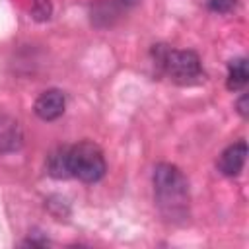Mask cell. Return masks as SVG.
<instances>
[{
	"label": "cell",
	"instance_id": "obj_1",
	"mask_svg": "<svg viewBox=\"0 0 249 249\" xmlns=\"http://www.w3.org/2000/svg\"><path fill=\"white\" fill-rule=\"evenodd\" d=\"M154 198L163 214L171 222H183L189 216V183L181 169L173 163H158L152 173Z\"/></svg>",
	"mask_w": 249,
	"mask_h": 249
},
{
	"label": "cell",
	"instance_id": "obj_2",
	"mask_svg": "<svg viewBox=\"0 0 249 249\" xmlns=\"http://www.w3.org/2000/svg\"><path fill=\"white\" fill-rule=\"evenodd\" d=\"M154 56L158 66L177 84H195L202 78V64L195 51H177L156 45Z\"/></svg>",
	"mask_w": 249,
	"mask_h": 249
},
{
	"label": "cell",
	"instance_id": "obj_3",
	"mask_svg": "<svg viewBox=\"0 0 249 249\" xmlns=\"http://www.w3.org/2000/svg\"><path fill=\"white\" fill-rule=\"evenodd\" d=\"M107 171V163L103 152L93 142H78L68 146V173L84 183H97L103 179Z\"/></svg>",
	"mask_w": 249,
	"mask_h": 249
},
{
	"label": "cell",
	"instance_id": "obj_4",
	"mask_svg": "<svg viewBox=\"0 0 249 249\" xmlns=\"http://www.w3.org/2000/svg\"><path fill=\"white\" fill-rule=\"evenodd\" d=\"M245 160H247V144H245V140H239V142L230 144L220 154V158L216 161V167L222 175L235 177V175L241 173V169L245 165Z\"/></svg>",
	"mask_w": 249,
	"mask_h": 249
},
{
	"label": "cell",
	"instance_id": "obj_5",
	"mask_svg": "<svg viewBox=\"0 0 249 249\" xmlns=\"http://www.w3.org/2000/svg\"><path fill=\"white\" fill-rule=\"evenodd\" d=\"M66 109V97L60 89H47L43 91L37 99H35V105H33V111L39 119L43 121H54L58 119Z\"/></svg>",
	"mask_w": 249,
	"mask_h": 249
},
{
	"label": "cell",
	"instance_id": "obj_6",
	"mask_svg": "<svg viewBox=\"0 0 249 249\" xmlns=\"http://www.w3.org/2000/svg\"><path fill=\"white\" fill-rule=\"evenodd\" d=\"M23 144V130L19 123L4 113H0V154L16 152Z\"/></svg>",
	"mask_w": 249,
	"mask_h": 249
},
{
	"label": "cell",
	"instance_id": "obj_7",
	"mask_svg": "<svg viewBox=\"0 0 249 249\" xmlns=\"http://www.w3.org/2000/svg\"><path fill=\"white\" fill-rule=\"evenodd\" d=\"M249 80V70H247V58L239 56L230 60L228 64V78H226V86L230 91H239L247 86Z\"/></svg>",
	"mask_w": 249,
	"mask_h": 249
},
{
	"label": "cell",
	"instance_id": "obj_8",
	"mask_svg": "<svg viewBox=\"0 0 249 249\" xmlns=\"http://www.w3.org/2000/svg\"><path fill=\"white\" fill-rule=\"evenodd\" d=\"M47 171L54 179H68V146H60L47 158Z\"/></svg>",
	"mask_w": 249,
	"mask_h": 249
},
{
	"label": "cell",
	"instance_id": "obj_9",
	"mask_svg": "<svg viewBox=\"0 0 249 249\" xmlns=\"http://www.w3.org/2000/svg\"><path fill=\"white\" fill-rule=\"evenodd\" d=\"M51 12H53V8H51V2H49V0H33L31 14H33L35 19L45 21V19L51 18Z\"/></svg>",
	"mask_w": 249,
	"mask_h": 249
},
{
	"label": "cell",
	"instance_id": "obj_10",
	"mask_svg": "<svg viewBox=\"0 0 249 249\" xmlns=\"http://www.w3.org/2000/svg\"><path fill=\"white\" fill-rule=\"evenodd\" d=\"M239 0H206L208 8L216 14H230L231 10H235Z\"/></svg>",
	"mask_w": 249,
	"mask_h": 249
},
{
	"label": "cell",
	"instance_id": "obj_11",
	"mask_svg": "<svg viewBox=\"0 0 249 249\" xmlns=\"http://www.w3.org/2000/svg\"><path fill=\"white\" fill-rule=\"evenodd\" d=\"M237 113H239L243 119H247V93H243V95L237 99Z\"/></svg>",
	"mask_w": 249,
	"mask_h": 249
},
{
	"label": "cell",
	"instance_id": "obj_12",
	"mask_svg": "<svg viewBox=\"0 0 249 249\" xmlns=\"http://www.w3.org/2000/svg\"><path fill=\"white\" fill-rule=\"evenodd\" d=\"M140 0H119V4L121 6H124V8H130V6H134V4H138Z\"/></svg>",
	"mask_w": 249,
	"mask_h": 249
}]
</instances>
